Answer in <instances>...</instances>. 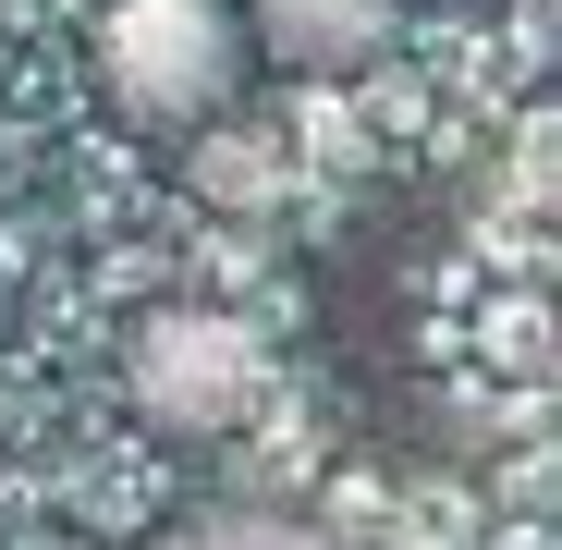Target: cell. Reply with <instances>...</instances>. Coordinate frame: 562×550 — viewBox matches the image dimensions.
<instances>
[{
    "label": "cell",
    "mask_w": 562,
    "mask_h": 550,
    "mask_svg": "<svg viewBox=\"0 0 562 550\" xmlns=\"http://www.w3.org/2000/svg\"><path fill=\"white\" fill-rule=\"evenodd\" d=\"M245 25L233 0H111L99 13V99L135 135H209L245 99Z\"/></svg>",
    "instance_id": "6da1fadb"
},
{
    "label": "cell",
    "mask_w": 562,
    "mask_h": 550,
    "mask_svg": "<svg viewBox=\"0 0 562 550\" xmlns=\"http://www.w3.org/2000/svg\"><path fill=\"white\" fill-rule=\"evenodd\" d=\"M257 380H269V367H257V330L221 318V306H147L135 343H123V392H135V416H147L159 440H221V428H245Z\"/></svg>",
    "instance_id": "7a4b0ae2"
},
{
    "label": "cell",
    "mask_w": 562,
    "mask_h": 550,
    "mask_svg": "<svg viewBox=\"0 0 562 550\" xmlns=\"http://www.w3.org/2000/svg\"><path fill=\"white\" fill-rule=\"evenodd\" d=\"M404 13H416V0H233L245 61H269V74H306V86L367 74V61H380V49L404 37Z\"/></svg>",
    "instance_id": "3957f363"
},
{
    "label": "cell",
    "mask_w": 562,
    "mask_h": 550,
    "mask_svg": "<svg viewBox=\"0 0 562 550\" xmlns=\"http://www.w3.org/2000/svg\"><path fill=\"white\" fill-rule=\"evenodd\" d=\"M147 550H330V538L294 526V514H183V526H159Z\"/></svg>",
    "instance_id": "277c9868"
},
{
    "label": "cell",
    "mask_w": 562,
    "mask_h": 550,
    "mask_svg": "<svg viewBox=\"0 0 562 550\" xmlns=\"http://www.w3.org/2000/svg\"><path fill=\"white\" fill-rule=\"evenodd\" d=\"M49 550H61V538H49Z\"/></svg>",
    "instance_id": "5b68a950"
}]
</instances>
